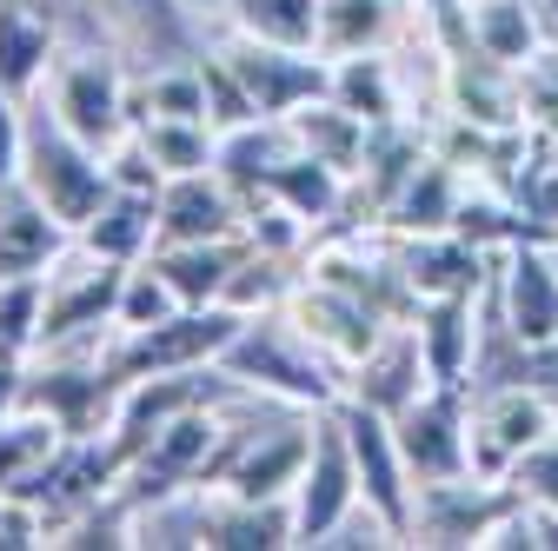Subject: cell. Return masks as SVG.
<instances>
[{"label":"cell","instance_id":"obj_1","mask_svg":"<svg viewBox=\"0 0 558 551\" xmlns=\"http://www.w3.org/2000/svg\"><path fill=\"white\" fill-rule=\"evenodd\" d=\"M220 372H227V385H253V392L287 399V405H300V412L339 405V392H345V372L293 326L287 306L253 313V319L240 326V339L220 353Z\"/></svg>","mask_w":558,"mask_h":551},{"label":"cell","instance_id":"obj_2","mask_svg":"<svg viewBox=\"0 0 558 551\" xmlns=\"http://www.w3.org/2000/svg\"><path fill=\"white\" fill-rule=\"evenodd\" d=\"M47 107L94 154L133 140V74L113 47H60L47 74Z\"/></svg>","mask_w":558,"mask_h":551},{"label":"cell","instance_id":"obj_3","mask_svg":"<svg viewBox=\"0 0 558 551\" xmlns=\"http://www.w3.org/2000/svg\"><path fill=\"white\" fill-rule=\"evenodd\" d=\"M21 186L47 206L60 226L81 233L100 206H107V193H113V167H107V154H94L87 140H74V133L53 120V107H27Z\"/></svg>","mask_w":558,"mask_h":551},{"label":"cell","instance_id":"obj_4","mask_svg":"<svg viewBox=\"0 0 558 551\" xmlns=\"http://www.w3.org/2000/svg\"><path fill=\"white\" fill-rule=\"evenodd\" d=\"M558 432V392L545 379H493L472 392V478H512V465Z\"/></svg>","mask_w":558,"mask_h":551},{"label":"cell","instance_id":"obj_5","mask_svg":"<svg viewBox=\"0 0 558 551\" xmlns=\"http://www.w3.org/2000/svg\"><path fill=\"white\" fill-rule=\"evenodd\" d=\"M253 313L240 306H180L173 319L160 326H140V332H120L107 346V366L133 385V379H154V372H199V366H220V353L240 339Z\"/></svg>","mask_w":558,"mask_h":551},{"label":"cell","instance_id":"obj_6","mask_svg":"<svg viewBox=\"0 0 558 551\" xmlns=\"http://www.w3.org/2000/svg\"><path fill=\"white\" fill-rule=\"evenodd\" d=\"M220 439H227V419L214 412V399L173 412V419H167L147 445H140V458L126 465V478H120L126 499L154 518L167 499L199 492V486H206V465H214V452H220Z\"/></svg>","mask_w":558,"mask_h":551},{"label":"cell","instance_id":"obj_7","mask_svg":"<svg viewBox=\"0 0 558 551\" xmlns=\"http://www.w3.org/2000/svg\"><path fill=\"white\" fill-rule=\"evenodd\" d=\"M313 458V412L287 426H233L206 465V486L199 492H233V499H293L300 472Z\"/></svg>","mask_w":558,"mask_h":551},{"label":"cell","instance_id":"obj_8","mask_svg":"<svg viewBox=\"0 0 558 551\" xmlns=\"http://www.w3.org/2000/svg\"><path fill=\"white\" fill-rule=\"evenodd\" d=\"M366 499H360V465H353V439H345L339 426V412L319 405L313 412V458L300 472V486H293V525L300 538L293 544H332L339 525L353 518Z\"/></svg>","mask_w":558,"mask_h":551},{"label":"cell","instance_id":"obj_9","mask_svg":"<svg viewBox=\"0 0 558 551\" xmlns=\"http://www.w3.org/2000/svg\"><path fill=\"white\" fill-rule=\"evenodd\" d=\"M399 452L412 486H446V478H472V392L465 385H426L399 419Z\"/></svg>","mask_w":558,"mask_h":551},{"label":"cell","instance_id":"obj_10","mask_svg":"<svg viewBox=\"0 0 558 551\" xmlns=\"http://www.w3.org/2000/svg\"><path fill=\"white\" fill-rule=\"evenodd\" d=\"M220 60L233 66V81L246 87V100H253L259 120H287L306 100H326L332 94V60L313 53V47H279V40L233 34L220 47Z\"/></svg>","mask_w":558,"mask_h":551},{"label":"cell","instance_id":"obj_11","mask_svg":"<svg viewBox=\"0 0 558 551\" xmlns=\"http://www.w3.org/2000/svg\"><path fill=\"white\" fill-rule=\"evenodd\" d=\"M120 399H126V379L107 366V353L94 366H74L66 353H34L27 359V399L21 405H40L66 439H100L113 426Z\"/></svg>","mask_w":558,"mask_h":551},{"label":"cell","instance_id":"obj_12","mask_svg":"<svg viewBox=\"0 0 558 551\" xmlns=\"http://www.w3.org/2000/svg\"><path fill=\"white\" fill-rule=\"evenodd\" d=\"M339 426L345 439H353V465H360V499L366 512L392 531V544H412V472H405V452H399V432L386 412L360 405V399H345L339 392Z\"/></svg>","mask_w":558,"mask_h":551},{"label":"cell","instance_id":"obj_13","mask_svg":"<svg viewBox=\"0 0 558 551\" xmlns=\"http://www.w3.org/2000/svg\"><path fill=\"white\" fill-rule=\"evenodd\" d=\"M493 306L519 353H551L558 346V259L538 240H519L493 253Z\"/></svg>","mask_w":558,"mask_h":551},{"label":"cell","instance_id":"obj_14","mask_svg":"<svg viewBox=\"0 0 558 551\" xmlns=\"http://www.w3.org/2000/svg\"><path fill=\"white\" fill-rule=\"evenodd\" d=\"M120 286H126V266L100 259V253H81V266H53L47 272V313H40V346L34 353H74L81 339L113 326Z\"/></svg>","mask_w":558,"mask_h":551},{"label":"cell","instance_id":"obj_15","mask_svg":"<svg viewBox=\"0 0 558 551\" xmlns=\"http://www.w3.org/2000/svg\"><path fill=\"white\" fill-rule=\"evenodd\" d=\"M519 505L512 478H446L412 486V544H485Z\"/></svg>","mask_w":558,"mask_h":551},{"label":"cell","instance_id":"obj_16","mask_svg":"<svg viewBox=\"0 0 558 551\" xmlns=\"http://www.w3.org/2000/svg\"><path fill=\"white\" fill-rule=\"evenodd\" d=\"M287 313H293V326L313 339V346H319L339 372H345V366H360V359L379 346V332H386V326H399V319L373 313L360 293L326 286V280H306V272H300V286L287 293Z\"/></svg>","mask_w":558,"mask_h":551},{"label":"cell","instance_id":"obj_17","mask_svg":"<svg viewBox=\"0 0 558 551\" xmlns=\"http://www.w3.org/2000/svg\"><path fill=\"white\" fill-rule=\"evenodd\" d=\"M233 233H246V199H240V186L220 167L173 173L160 186V240L154 246H173V240H233Z\"/></svg>","mask_w":558,"mask_h":551},{"label":"cell","instance_id":"obj_18","mask_svg":"<svg viewBox=\"0 0 558 551\" xmlns=\"http://www.w3.org/2000/svg\"><path fill=\"white\" fill-rule=\"evenodd\" d=\"M293 538H300L293 499L199 492V505H193V544H206V551H287Z\"/></svg>","mask_w":558,"mask_h":551},{"label":"cell","instance_id":"obj_19","mask_svg":"<svg viewBox=\"0 0 558 551\" xmlns=\"http://www.w3.org/2000/svg\"><path fill=\"white\" fill-rule=\"evenodd\" d=\"M433 385V372H426V353H418V332H412V319H399V326H386L379 332V346L360 359V366H345V399H360V405H373V412H386V419H399V412Z\"/></svg>","mask_w":558,"mask_h":551},{"label":"cell","instance_id":"obj_20","mask_svg":"<svg viewBox=\"0 0 558 551\" xmlns=\"http://www.w3.org/2000/svg\"><path fill=\"white\" fill-rule=\"evenodd\" d=\"M478 293H439V299H418L412 313V332H418V353H426V372L433 385H465L472 392V372H478Z\"/></svg>","mask_w":558,"mask_h":551},{"label":"cell","instance_id":"obj_21","mask_svg":"<svg viewBox=\"0 0 558 551\" xmlns=\"http://www.w3.org/2000/svg\"><path fill=\"white\" fill-rule=\"evenodd\" d=\"M399 259H405V280L418 299H439V293H472L493 280V253L478 240L452 233H399Z\"/></svg>","mask_w":558,"mask_h":551},{"label":"cell","instance_id":"obj_22","mask_svg":"<svg viewBox=\"0 0 558 551\" xmlns=\"http://www.w3.org/2000/svg\"><path fill=\"white\" fill-rule=\"evenodd\" d=\"M74 246V226H60L47 206L21 186L0 199V280H27V272H53Z\"/></svg>","mask_w":558,"mask_h":551},{"label":"cell","instance_id":"obj_23","mask_svg":"<svg viewBox=\"0 0 558 551\" xmlns=\"http://www.w3.org/2000/svg\"><path fill=\"white\" fill-rule=\"evenodd\" d=\"M53 53H60V34L34 0H0V87H8L21 107L47 87Z\"/></svg>","mask_w":558,"mask_h":551},{"label":"cell","instance_id":"obj_24","mask_svg":"<svg viewBox=\"0 0 558 551\" xmlns=\"http://www.w3.org/2000/svg\"><path fill=\"white\" fill-rule=\"evenodd\" d=\"M147 259L167 272L180 306H227V286L246 259V233H233V240H173V246H154Z\"/></svg>","mask_w":558,"mask_h":551},{"label":"cell","instance_id":"obj_25","mask_svg":"<svg viewBox=\"0 0 558 551\" xmlns=\"http://www.w3.org/2000/svg\"><path fill=\"white\" fill-rule=\"evenodd\" d=\"M459 206H465V173L446 154H433V140H426V160L412 167V180L399 186V199L386 206L379 226H392V233H452Z\"/></svg>","mask_w":558,"mask_h":551},{"label":"cell","instance_id":"obj_26","mask_svg":"<svg viewBox=\"0 0 558 551\" xmlns=\"http://www.w3.org/2000/svg\"><path fill=\"white\" fill-rule=\"evenodd\" d=\"M154 240H160V193H147V186H113V193H107V206H100V213L74 233V246H81V253L120 259V266L147 259V253H154Z\"/></svg>","mask_w":558,"mask_h":551},{"label":"cell","instance_id":"obj_27","mask_svg":"<svg viewBox=\"0 0 558 551\" xmlns=\"http://www.w3.org/2000/svg\"><path fill=\"white\" fill-rule=\"evenodd\" d=\"M246 193H272V199H287L293 213L319 233V226H332V220H339V206H345V173H332L326 160H313L306 147H293L287 160H272Z\"/></svg>","mask_w":558,"mask_h":551},{"label":"cell","instance_id":"obj_28","mask_svg":"<svg viewBox=\"0 0 558 551\" xmlns=\"http://www.w3.org/2000/svg\"><path fill=\"white\" fill-rule=\"evenodd\" d=\"M287 126H293V140H300L313 160H326V167H332V173H345V180L360 173L366 140H373V126H366L360 113H345L332 94H326V100H306L300 113H287Z\"/></svg>","mask_w":558,"mask_h":551},{"label":"cell","instance_id":"obj_29","mask_svg":"<svg viewBox=\"0 0 558 551\" xmlns=\"http://www.w3.org/2000/svg\"><path fill=\"white\" fill-rule=\"evenodd\" d=\"M66 445V432L47 419L40 405H14L8 419H0V492H21L47 472V458Z\"/></svg>","mask_w":558,"mask_h":551},{"label":"cell","instance_id":"obj_30","mask_svg":"<svg viewBox=\"0 0 558 551\" xmlns=\"http://www.w3.org/2000/svg\"><path fill=\"white\" fill-rule=\"evenodd\" d=\"M399 27V0H319V53H379Z\"/></svg>","mask_w":558,"mask_h":551},{"label":"cell","instance_id":"obj_31","mask_svg":"<svg viewBox=\"0 0 558 551\" xmlns=\"http://www.w3.org/2000/svg\"><path fill=\"white\" fill-rule=\"evenodd\" d=\"M332 100H339L345 113H360L366 126L405 120V113H399V81H392L386 47H379V53H345V60H332Z\"/></svg>","mask_w":558,"mask_h":551},{"label":"cell","instance_id":"obj_32","mask_svg":"<svg viewBox=\"0 0 558 551\" xmlns=\"http://www.w3.org/2000/svg\"><path fill=\"white\" fill-rule=\"evenodd\" d=\"M532 8L538 0H465V27L499 66H525L538 53V40H545Z\"/></svg>","mask_w":558,"mask_h":551},{"label":"cell","instance_id":"obj_33","mask_svg":"<svg viewBox=\"0 0 558 551\" xmlns=\"http://www.w3.org/2000/svg\"><path fill=\"white\" fill-rule=\"evenodd\" d=\"M133 140L154 154V167H160L167 180H173V173L214 167V154H220L214 120H133Z\"/></svg>","mask_w":558,"mask_h":551},{"label":"cell","instance_id":"obj_34","mask_svg":"<svg viewBox=\"0 0 558 551\" xmlns=\"http://www.w3.org/2000/svg\"><path fill=\"white\" fill-rule=\"evenodd\" d=\"M227 14L253 40L279 47H313L319 53V0H227Z\"/></svg>","mask_w":558,"mask_h":551},{"label":"cell","instance_id":"obj_35","mask_svg":"<svg viewBox=\"0 0 558 551\" xmlns=\"http://www.w3.org/2000/svg\"><path fill=\"white\" fill-rule=\"evenodd\" d=\"M293 266H300V259L259 253V246L246 240V259H240L233 286H227V306H240V313H272V306H287V293L300 286V272H293Z\"/></svg>","mask_w":558,"mask_h":551},{"label":"cell","instance_id":"obj_36","mask_svg":"<svg viewBox=\"0 0 558 551\" xmlns=\"http://www.w3.org/2000/svg\"><path fill=\"white\" fill-rule=\"evenodd\" d=\"M40 313H47V272L0 280V353L34 359V346H40Z\"/></svg>","mask_w":558,"mask_h":551},{"label":"cell","instance_id":"obj_37","mask_svg":"<svg viewBox=\"0 0 558 551\" xmlns=\"http://www.w3.org/2000/svg\"><path fill=\"white\" fill-rule=\"evenodd\" d=\"M180 313V293L167 286V272L154 259H133L126 266V286H120V313H113V332H140V326H160Z\"/></svg>","mask_w":558,"mask_h":551},{"label":"cell","instance_id":"obj_38","mask_svg":"<svg viewBox=\"0 0 558 551\" xmlns=\"http://www.w3.org/2000/svg\"><path fill=\"white\" fill-rule=\"evenodd\" d=\"M512 486H519L525 499H538V505H558V432H551L545 445H532V452L512 465Z\"/></svg>","mask_w":558,"mask_h":551},{"label":"cell","instance_id":"obj_39","mask_svg":"<svg viewBox=\"0 0 558 551\" xmlns=\"http://www.w3.org/2000/svg\"><path fill=\"white\" fill-rule=\"evenodd\" d=\"M27 399V359H14V353H0V419Z\"/></svg>","mask_w":558,"mask_h":551},{"label":"cell","instance_id":"obj_40","mask_svg":"<svg viewBox=\"0 0 558 551\" xmlns=\"http://www.w3.org/2000/svg\"><path fill=\"white\" fill-rule=\"evenodd\" d=\"M551 259H558V246H551Z\"/></svg>","mask_w":558,"mask_h":551}]
</instances>
